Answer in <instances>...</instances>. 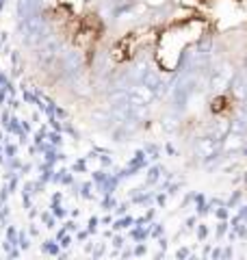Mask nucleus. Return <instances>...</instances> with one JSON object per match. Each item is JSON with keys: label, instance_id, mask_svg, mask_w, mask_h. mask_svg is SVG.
<instances>
[{"label": "nucleus", "instance_id": "f257e3e1", "mask_svg": "<svg viewBox=\"0 0 247 260\" xmlns=\"http://www.w3.org/2000/svg\"><path fill=\"white\" fill-rule=\"evenodd\" d=\"M46 32H48V26H46L44 18H39V15H35V13H30V15L24 18V22H22V39L26 44H41L48 37Z\"/></svg>", "mask_w": 247, "mask_h": 260}, {"label": "nucleus", "instance_id": "f03ea898", "mask_svg": "<svg viewBox=\"0 0 247 260\" xmlns=\"http://www.w3.org/2000/svg\"><path fill=\"white\" fill-rule=\"evenodd\" d=\"M232 78H234V68H232V65H230L228 61L219 63L217 68L210 72V78H208V87H210V91L221 93L224 89H228V87H230V83H232Z\"/></svg>", "mask_w": 247, "mask_h": 260}, {"label": "nucleus", "instance_id": "7ed1b4c3", "mask_svg": "<svg viewBox=\"0 0 247 260\" xmlns=\"http://www.w3.org/2000/svg\"><path fill=\"white\" fill-rule=\"evenodd\" d=\"M221 148V139L217 137H202V139L195 141V154L202 158H210V156H217V152Z\"/></svg>", "mask_w": 247, "mask_h": 260}, {"label": "nucleus", "instance_id": "20e7f679", "mask_svg": "<svg viewBox=\"0 0 247 260\" xmlns=\"http://www.w3.org/2000/svg\"><path fill=\"white\" fill-rule=\"evenodd\" d=\"M59 50H61V44L56 42V39H44L41 42V46H39V52H37V59L41 61V63H48V61H52L56 54H59Z\"/></svg>", "mask_w": 247, "mask_h": 260}, {"label": "nucleus", "instance_id": "39448f33", "mask_svg": "<svg viewBox=\"0 0 247 260\" xmlns=\"http://www.w3.org/2000/svg\"><path fill=\"white\" fill-rule=\"evenodd\" d=\"M232 91L238 98H247V70L238 72V74L232 78Z\"/></svg>", "mask_w": 247, "mask_h": 260}, {"label": "nucleus", "instance_id": "423d86ee", "mask_svg": "<svg viewBox=\"0 0 247 260\" xmlns=\"http://www.w3.org/2000/svg\"><path fill=\"white\" fill-rule=\"evenodd\" d=\"M141 83L150 87L154 93L163 91V87H165V85H163V80L159 78V74H156V72H152V70H145V74L141 76Z\"/></svg>", "mask_w": 247, "mask_h": 260}, {"label": "nucleus", "instance_id": "0eeeda50", "mask_svg": "<svg viewBox=\"0 0 247 260\" xmlns=\"http://www.w3.org/2000/svg\"><path fill=\"white\" fill-rule=\"evenodd\" d=\"M65 70L68 72H78L80 70V65H82V59H80V54L76 50H70V52H65Z\"/></svg>", "mask_w": 247, "mask_h": 260}]
</instances>
